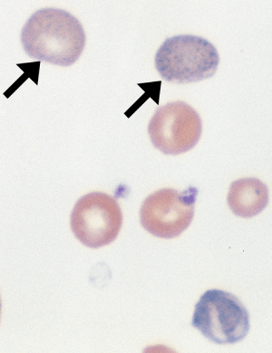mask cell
<instances>
[{
    "label": "cell",
    "mask_w": 272,
    "mask_h": 353,
    "mask_svg": "<svg viewBox=\"0 0 272 353\" xmlns=\"http://www.w3.org/2000/svg\"><path fill=\"white\" fill-rule=\"evenodd\" d=\"M197 194L198 190L193 187L182 192L164 189L152 194L141 207L142 225L161 239L180 236L193 221Z\"/></svg>",
    "instance_id": "5"
},
{
    "label": "cell",
    "mask_w": 272,
    "mask_h": 353,
    "mask_svg": "<svg viewBox=\"0 0 272 353\" xmlns=\"http://www.w3.org/2000/svg\"><path fill=\"white\" fill-rule=\"evenodd\" d=\"M268 202V188L260 179L244 178L231 185L228 205L236 216L253 218L264 210Z\"/></svg>",
    "instance_id": "7"
},
{
    "label": "cell",
    "mask_w": 272,
    "mask_h": 353,
    "mask_svg": "<svg viewBox=\"0 0 272 353\" xmlns=\"http://www.w3.org/2000/svg\"><path fill=\"white\" fill-rule=\"evenodd\" d=\"M1 307H2L1 297H0V316H1Z\"/></svg>",
    "instance_id": "8"
},
{
    "label": "cell",
    "mask_w": 272,
    "mask_h": 353,
    "mask_svg": "<svg viewBox=\"0 0 272 353\" xmlns=\"http://www.w3.org/2000/svg\"><path fill=\"white\" fill-rule=\"evenodd\" d=\"M202 131L198 112L181 101L156 110L148 125L153 145L166 155L189 152L198 143Z\"/></svg>",
    "instance_id": "6"
},
{
    "label": "cell",
    "mask_w": 272,
    "mask_h": 353,
    "mask_svg": "<svg viewBox=\"0 0 272 353\" xmlns=\"http://www.w3.org/2000/svg\"><path fill=\"white\" fill-rule=\"evenodd\" d=\"M192 325L213 343H236L248 334L250 316L233 294L210 290L196 303Z\"/></svg>",
    "instance_id": "3"
},
{
    "label": "cell",
    "mask_w": 272,
    "mask_h": 353,
    "mask_svg": "<svg viewBox=\"0 0 272 353\" xmlns=\"http://www.w3.org/2000/svg\"><path fill=\"white\" fill-rule=\"evenodd\" d=\"M155 68L170 83L200 82L213 77L218 68V51L202 37L182 34L170 37L155 54Z\"/></svg>",
    "instance_id": "2"
},
{
    "label": "cell",
    "mask_w": 272,
    "mask_h": 353,
    "mask_svg": "<svg viewBox=\"0 0 272 353\" xmlns=\"http://www.w3.org/2000/svg\"><path fill=\"white\" fill-rule=\"evenodd\" d=\"M74 235L86 247L99 248L114 242L123 224L117 199L103 192H92L78 199L71 214Z\"/></svg>",
    "instance_id": "4"
},
{
    "label": "cell",
    "mask_w": 272,
    "mask_h": 353,
    "mask_svg": "<svg viewBox=\"0 0 272 353\" xmlns=\"http://www.w3.org/2000/svg\"><path fill=\"white\" fill-rule=\"evenodd\" d=\"M21 43L32 59L70 66L83 53L86 34L79 20L68 11L44 8L35 12L23 27Z\"/></svg>",
    "instance_id": "1"
}]
</instances>
